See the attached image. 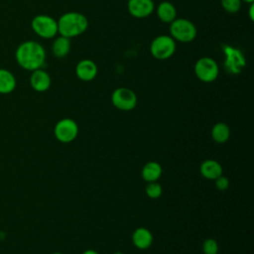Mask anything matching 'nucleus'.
Wrapping results in <instances>:
<instances>
[{
    "label": "nucleus",
    "instance_id": "9b49d317",
    "mask_svg": "<svg viewBox=\"0 0 254 254\" xmlns=\"http://www.w3.org/2000/svg\"><path fill=\"white\" fill-rule=\"evenodd\" d=\"M51 81L52 80L50 74L42 68L33 70L30 76V83L32 88L39 92H44L48 90L51 86Z\"/></svg>",
    "mask_w": 254,
    "mask_h": 254
},
{
    "label": "nucleus",
    "instance_id": "a878e982",
    "mask_svg": "<svg viewBox=\"0 0 254 254\" xmlns=\"http://www.w3.org/2000/svg\"><path fill=\"white\" fill-rule=\"evenodd\" d=\"M113 254H124V253H122V252H115V253H113Z\"/></svg>",
    "mask_w": 254,
    "mask_h": 254
},
{
    "label": "nucleus",
    "instance_id": "a211bd4d",
    "mask_svg": "<svg viewBox=\"0 0 254 254\" xmlns=\"http://www.w3.org/2000/svg\"><path fill=\"white\" fill-rule=\"evenodd\" d=\"M230 137V128L226 123L218 122L211 129V138L218 144L225 143Z\"/></svg>",
    "mask_w": 254,
    "mask_h": 254
},
{
    "label": "nucleus",
    "instance_id": "393cba45",
    "mask_svg": "<svg viewBox=\"0 0 254 254\" xmlns=\"http://www.w3.org/2000/svg\"><path fill=\"white\" fill-rule=\"evenodd\" d=\"M241 1H244V2H246V3H249V4H251V3H254V0H241Z\"/></svg>",
    "mask_w": 254,
    "mask_h": 254
},
{
    "label": "nucleus",
    "instance_id": "5701e85b",
    "mask_svg": "<svg viewBox=\"0 0 254 254\" xmlns=\"http://www.w3.org/2000/svg\"><path fill=\"white\" fill-rule=\"evenodd\" d=\"M253 10H254V3H251L249 6V17L251 21L254 20V15H253Z\"/></svg>",
    "mask_w": 254,
    "mask_h": 254
},
{
    "label": "nucleus",
    "instance_id": "6e6552de",
    "mask_svg": "<svg viewBox=\"0 0 254 254\" xmlns=\"http://www.w3.org/2000/svg\"><path fill=\"white\" fill-rule=\"evenodd\" d=\"M54 133L60 142L69 143L76 138L78 134V126L74 120L64 118L56 124Z\"/></svg>",
    "mask_w": 254,
    "mask_h": 254
},
{
    "label": "nucleus",
    "instance_id": "423d86ee",
    "mask_svg": "<svg viewBox=\"0 0 254 254\" xmlns=\"http://www.w3.org/2000/svg\"><path fill=\"white\" fill-rule=\"evenodd\" d=\"M33 31L41 38L52 39L58 34L57 21L48 15H38L31 23Z\"/></svg>",
    "mask_w": 254,
    "mask_h": 254
},
{
    "label": "nucleus",
    "instance_id": "4be33fe9",
    "mask_svg": "<svg viewBox=\"0 0 254 254\" xmlns=\"http://www.w3.org/2000/svg\"><path fill=\"white\" fill-rule=\"evenodd\" d=\"M214 183H215L216 189L219 190H227L228 187H229V181H228V179H227L226 177L222 176V175L219 176L218 178H216V179L214 180Z\"/></svg>",
    "mask_w": 254,
    "mask_h": 254
},
{
    "label": "nucleus",
    "instance_id": "9d476101",
    "mask_svg": "<svg viewBox=\"0 0 254 254\" xmlns=\"http://www.w3.org/2000/svg\"><path fill=\"white\" fill-rule=\"evenodd\" d=\"M75 74L82 81H90L97 74V65L91 60H81L75 65Z\"/></svg>",
    "mask_w": 254,
    "mask_h": 254
},
{
    "label": "nucleus",
    "instance_id": "412c9836",
    "mask_svg": "<svg viewBox=\"0 0 254 254\" xmlns=\"http://www.w3.org/2000/svg\"><path fill=\"white\" fill-rule=\"evenodd\" d=\"M202 251L204 254H217L218 244L216 240L212 238H207L202 243Z\"/></svg>",
    "mask_w": 254,
    "mask_h": 254
},
{
    "label": "nucleus",
    "instance_id": "1a4fd4ad",
    "mask_svg": "<svg viewBox=\"0 0 254 254\" xmlns=\"http://www.w3.org/2000/svg\"><path fill=\"white\" fill-rule=\"evenodd\" d=\"M127 9L132 17L143 19L153 13L155 4L153 0H128Z\"/></svg>",
    "mask_w": 254,
    "mask_h": 254
},
{
    "label": "nucleus",
    "instance_id": "6ab92c4d",
    "mask_svg": "<svg viewBox=\"0 0 254 254\" xmlns=\"http://www.w3.org/2000/svg\"><path fill=\"white\" fill-rule=\"evenodd\" d=\"M146 194L153 199H156L158 197H160L162 195L163 190L161 185L158 182H150L148 183V185L146 186Z\"/></svg>",
    "mask_w": 254,
    "mask_h": 254
},
{
    "label": "nucleus",
    "instance_id": "4468645a",
    "mask_svg": "<svg viewBox=\"0 0 254 254\" xmlns=\"http://www.w3.org/2000/svg\"><path fill=\"white\" fill-rule=\"evenodd\" d=\"M157 16L163 22L170 24L177 18V10L176 7L169 1L161 2L157 8Z\"/></svg>",
    "mask_w": 254,
    "mask_h": 254
},
{
    "label": "nucleus",
    "instance_id": "7ed1b4c3",
    "mask_svg": "<svg viewBox=\"0 0 254 254\" xmlns=\"http://www.w3.org/2000/svg\"><path fill=\"white\" fill-rule=\"evenodd\" d=\"M171 37L181 43H190L196 37V27L194 24L184 18H176L170 23Z\"/></svg>",
    "mask_w": 254,
    "mask_h": 254
},
{
    "label": "nucleus",
    "instance_id": "b1692460",
    "mask_svg": "<svg viewBox=\"0 0 254 254\" xmlns=\"http://www.w3.org/2000/svg\"><path fill=\"white\" fill-rule=\"evenodd\" d=\"M82 254H98L95 250H92V249H88V250H85L82 252Z\"/></svg>",
    "mask_w": 254,
    "mask_h": 254
},
{
    "label": "nucleus",
    "instance_id": "aec40b11",
    "mask_svg": "<svg viewBox=\"0 0 254 254\" xmlns=\"http://www.w3.org/2000/svg\"><path fill=\"white\" fill-rule=\"evenodd\" d=\"M241 2V0H220L222 8L230 14H234L240 10Z\"/></svg>",
    "mask_w": 254,
    "mask_h": 254
},
{
    "label": "nucleus",
    "instance_id": "20e7f679",
    "mask_svg": "<svg viewBox=\"0 0 254 254\" xmlns=\"http://www.w3.org/2000/svg\"><path fill=\"white\" fill-rule=\"evenodd\" d=\"M150 52L157 60L170 59L176 52V41L168 35L157 36L151 42Z\"/></svg>",
    "mask_w": 254,
    "mask_h": 254
},
{
    "label": "nucleus",
    "instance_id": "f257e3e1",
    "mask_svg": "<svg viewBox=\"0 0 254 254\" xmlns=\"http://www.w3.org/2000/svg\"><path fill=\"white\" fill-rule=\"evenodd\" d=\"M15 58L18 64L27 70L42 68L46 60V52L41 44L35 41L22 43L16 50Z\"/></svg>",
    "mask_w": 254,
    "mask_h": 254
},
{
    "label": "nucleus",
    "instance_id": "ddd939ff",
    "mask_svg": "<svg viewBox=\"0 0 254 254\" xmlns=\"http://www.w3.org/2000/svg\"><path fill=\"white\" fill-rule=\"evenodd\" d=\"M200 174L207 180H215L222 175V166L215 160H205L200 164Z\"/></svg>",
    "mask_w": 254,
    "mask_h": 254
},
{
    "label": "nucleus",
    "instance_id": "dca6fc26",
    "mask_svg": "<svg viewBox=\"0 0 254 254\" xmlns=\"http://www.w3.org/2000/svg\"><path fill=\"white\" fill-rule=\"evenodd\" d=\"M70 45V39L60 35L54 40L52 45V51L54 56L57 58H64L69 53Z\"/></svg>",
    "mask_w": 254,
    "mask_h": 254
},
{
    "label": "nucleus",
    "instance_id": "2eb2a0df",
    "mask_svg": "<svg viewBox=\"0 0 254 254\" xmlns=\"http://www.w3.org/2000/svg\"><path fill=\"white\" fill-rule=\"evenodd\" d=\"M162 173H163V170L161 165L157 162L152 161L145 164V166L142 169L141 175L146 182L150 183V182H157L162 176Z\"/></svg>",
    "mask_w": 254,
    "mask_h": 254
},
{
    "label": "nucleus",
    "instance_id": "0eeeda50",
    "mask_svg": "<svg viewBox=\"0 0 254 254\" xmlns=\"http://www.w3.org/2000/svg\"><path fill=\"white\" fill-rule=\"evenodd\" d=\"M112 104L119 110L129 111L137 105L136 93L127 87H118L111 94Z\"/></svg>",
    "mask_w": 254,
    "mask_h": 254
},
{
    "label": "nucleus",
    "instance_id": "39448f33",
    "mask_svg": "<svg viewBox=\"0 0 254 254\" xmlns=\"http://www.w3.org/2000/svg\"><path fill=\"white\" fill-rule=\"evenodd\" d=\"M194 74L203 82L214 81L219 73V66L212 58L202 57L194 64Z\"/></svg>",
    "mask_w": 254,
    "mask_h": 254
},
{
    "label": "nucleus",
    "instance_id": "bb28decb",
    "mask_svg": "<svg viewBox=\"0 0 254 254\" xmlns=\"http://www.w3.org/2000/svg\"><path fill=\"white\" fill-rule=\"evenodd\" d=\"M53 254H63V253H61V252H55V253H53Z\"/></svg>",
    "mask_w": 254,
    "mask_h": 254
},
{
    "label": "nucleus",
    "instance_id": "f3484780",
    "mask_svg": "<svg viewBox=\"0 0 254 254\" xmlns=\"http://www.w3.org/2000/svg\"><path fill=\"white\" fill-rule=\"evenodd\" d=\"M16 87V78L13 73L7 69L0 68V93L7 94Z\"/></svg>",
    "mask_w": 254,
    "mask_h": 254
},
{
    "label": "nucleus",
    "instance_id": "f8f14e48",
    "mask_svg": "<svg viewBox=\"0 0 254 254\" xmlns=\"http://www.w3.org/2000/svg\"><path fill=\"white\" fill-rule=\"evenodd\" d=\"M132 242L138 249L145 250L152 245L153 234L145 227H138L132 234Z\"/></svg>",
    "mask_w": 254,
    "mask_h": 254
},
{
    "label": "nucleus",
    "instance_id": "f03ea898",
    "mask_svg": "<svg viewBox=\"0 0 254 254\" xmlns=\"http://www.w3.org/2000/svg\"><path fill=\"white\" fill-rule=\"evenodd\" d=\"M58 23V33L68 39L83 34L88 28L87 18L78 12H67L63 14Z\"/></svg>",
    "mask_w": 254,
    "mask_h": 254
}]
</instances>
